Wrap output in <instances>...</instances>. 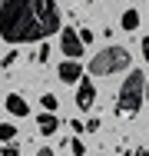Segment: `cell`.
<instances>
[{
	"instance_id": "6da1fadb",
	"label": "cell",
	"mask_w": 149,
	"mask_h": 156,
	"mask_svg": "<svg viewBox=\"0 0 149 156\" xmlns=\"http://www.w3.org/2000/svg\"><path fill=\"white\" fill-rule=\"evenodd\" d=\"M60 33L53 0H0V37L7 43H33Z\"/></svg>"
},
{
	"instance_id": "7a4b0ae2",
	"label": "cell",
	"mask_w": 149,
	"mask_h": 156,
	"mask_svg": "<svg viewBox=\"0 0 149 156\" xmlns=\"http://www.w3.org/2000/svg\"><path fill=\"white\" fill-rule=\"evenodd\" d=\"M126 66H129V50L119 47V43H113V47L99 50V53L89 60V73H93V76H113V73L126 70Z\"/></svg>"
},
{
	"instance_id": "3957f363",
	"label": "cell",
	"mask_w": 149,
	"mask_h": 156,
	"mask_svg": "<svg viewBox=\"0 0 149 156\" xmlns=\"http://www.w3.org/2000/svg\"><path fill=\"white\" fill-rule=\"evenodd\" d=\"M143 100H146V76H143L139 70H133V73L123 80V90H119V96H116V110L119 113H136Z\"/></svg>"
},
{
	"instance_id": "277c9868",
	"label": "cell",
	"mask_w": 149,
	"mask_h": 156,
	"mask_svg": "<svg viewBox=\"0 0 149 156\" xmlns=\"http://www.w3.org/2000/svg\"><path fill=\"white\" fill-rule=\"evenodd\" d=\"M60 50H63L70 60H80V57H83V40H80V33L73 30V27H63V30H60Z\"/></svg>"
},
{
	"instance_id": "5b68a950",
	"label": "cell",
	"mask_w": 149,
	"mask_h": 156,
	"mask_svg": "<svg viewBox=\"0 0 149 156\" xmlns=\"http://www.w3.org/2000/svg\"><path fill=\"white\" fill-rule=\"evenodd\" d=\"M93 100H96V87L89 83V76H86V80L80 76V87H76V106H80V110H89Z\"/></svg>"
},
{
	"instance_id": "8992f818",
	"label": "cell",
	"mask_w": 149,
	"mask_h": 156,
	"mask_svg": "<svg viewBox=\"0 0 149 156\" xmlns=\"http://www.w3.org/2000/svg\"><path fill=\"white\" fill-rule=\"evenodd\" d=\"M80 76H83V66L76 60L60 63V80H63V83H80Z\"/></svg>"
},
{
	"instance_id": "52a82bcc",
	"label": "cell",
	"mask_w": 149,
	"mask_h": 156,
	"mask_svg": "<svg viewBox=\"0 0 149 156\" xmlns=\"http://www.w3.org/2000/svg\"><path fill=\"white\" fill-rule=\"evenodd\" d=\"M36 126H40L43 136H53V133L60 129V120L53 116V113H40V116H36Z\"/></svg>"
},
{
	"instance_id": "ba28073f",
	"label": "cell",
	"mask_w": 149,
	"mask_h": 156,
	"mask_svg": "<svg viewBox=\"0 0 149 156\" xmlns=\"http://www.w3.org/2000/svg\"><path fill=\"white\" fill-rule=\"evenodd\" d=\"M7 110H10L13 116H27V113H30L27 100H23L20 93H10V96H7Z\"/></svg>"
},
{
	"instance_id": "9c48e42d",
	"label": "cell",
	"mask_w": 149,
	"mask_h": 156,
	"mask_svg": "<svg viewBox=\"0 0 149 156\" xmlns=\"http://www.w3.org/2000/svg\"><path fill=\"white\" fill-rule=\"evenodd\" d=\"M136 27H139V13L136 10H126L123 13V30H136Z\"/></svg>"
},
{
	"instance_id": "30bf717a",
	"label": "cell",
	"mask_w": 149,
	"mask_h": 156,
	"mask_svg": "<svg viewBox=\"0 0 149 156\" xmlns=\"http://www.w3.org/2000/svg\"><path fill=\"white\" fill-rule=\"evenodd\" d=\"M13 136H17V126L13 123H0V140H3V143H10Z\"/></svg>"
},
{
	"instance_id": "8fae6325",
	"label": "cell",
	"mask_w": 149,
	"mask_h": 156,
	"mask_svg": "<svg viewBox=\"0 0 149 156\" xmlns=\"http://www.w3.org/2000/svg\"><path fill=\"white\" fill-rule=\"evenodd\" d=\"M40 103H43V110H47V113H57V106H60V100L53 93H43V100H40Z\"/></svg>"
},
{
	"instance_id": "7c38bea8",
	"label": "cell",
	"mask_w": 149,
	"mask_h": 156,
	"mask_svg": "<svg viewBox=\"0 0 149 156\" xmlns=\"http://www.w3.org/2000/svg\"><path fill=\"white\" fill-rule=\"evenodd\" d=\"M3 156H20V146L10 140V143H3Z\"/></svg>"
},
{
	"instance_id": "4fadbf2b",
	"label": "cell",
	"mask_w": 149,
	"mask_h": 156,
	"mask_svg": "<svg viewBox=\"0 0 149 156\" xmlns=\"http://www.w3.org/2000/svg\"><path fill=\"white\" fill-rule=\"evenodd\" d=\"M70 150H73L76 156H86V146H83V140H73V143H70Z\"/></svg>"
},
{
	"instance_id": "5bb4252c",
	"label": "cell",
	"mask_w": 149,
	"mask_h": 156,
	"mask_svg": "<svg viewBox=\"0 0 149 156\" xmlns=\"http://www.w3.org/2000/svg\"><path fill=\"white\" fill-rule=\"evenodd\" d=\"M36 60H40V63H47V60H50V47H47V43L36 50Z\"/></svg>"
},
{
	"instance_id": "9a60e30c",
	"label": "cell",
	"mask_w": 149,
	"mask_h": 156,
	"mask_svg": "<svg viewBox=\"0 0 149 156\" xmlns=\"http://www.w3.org/2000/svg\"><path fill=\"white\" fill-rule=\"evenodd\" d=\"M80 33V40H83V43H89V40H93V30H89V27H83V30H76Z\"/></svg>"
},
{
	"instance_id": "2e32d148",
	"label": "cell",
	"mask_w": 149,
	"mask_h": 156,
	"mask_svg": "<svg viewBox=\"0 0 149 156\" xmlns=\"http://www.w3.org/2000/svg\"><path fill=\"white\" fill-rule=\"evenodd\" d=\"M143 57H146V63H149V37L143 40Z\"/></svg>"
},
{
	"instance_id": "e0dca14e",
	"label": "cell",
	"mask_w": 149,
	"mask_h": 156,
	"mask_svg": "<svg viewBox=\"0 0 149 156\" xmlns=\"http://www.w3.org/2000/svg\"><path fill=\"white\" fill-rule=\"evenodd\" d=\"M36 156H53V150H50V146H43V150H36Z\"/></svg>"
},
{
	"instance_id": "ac0fdd59",
	"label": "cell",
	"mask_w": 149,
	"mask_h": 156,
	"mask_svg": "<svg viewBox=\"0 0 149 156\" xmlns=\"http://www.w3.org/2000/svg\"><path fill=\"white\" fill-rule=\"evenodd\" d=\"M146 100H149V80H146Z\"/></svg>"
}]
</instances>
